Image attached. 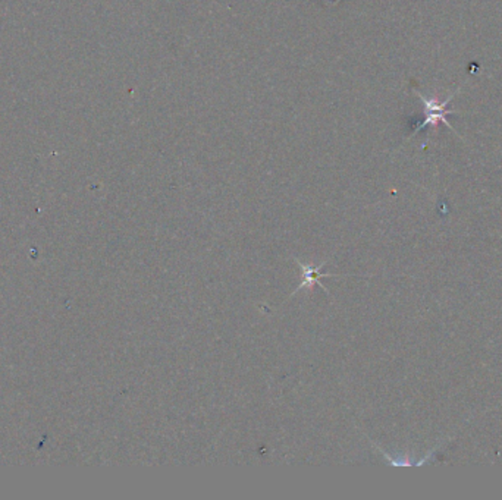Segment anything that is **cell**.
Returning a JSON list of instances; mask_svg holds the SVG:
<instances>
[{
    "label": "cell",
    "mask_w": 502,
    "mask_h": 500,
    "mask_svg": "<svg viewBox=\"0 0 502 500\" xmlns=\"http://www.w3.org/2000/svg\"><path fill=\"white\" fill-rule=\"evenodd\" d=\"M420 99L424 102V105H426V119H424L423 124H420L419 129H420V128H424V126L429 125V124H431V125H436L438 122L445 124L447 126H450V124H448L447 119H445L448 113H453V112H450V110L445 109L450 100L438 105V102L433 100V99H432V100H426V99H423L421 95H420Z\"/></svg>",
    "instance_id": "obj_1"
},
{
    "label": "cell",
    "mask_w": 502,
    "mask_h": 500,
    "mask_svg": "<svg viewBox=\"0 0 502 500\" xmlns=\"http://www.w3.org/2000/svg\"><path fill=\"white\" fill-rule=\"evenodd\" d=\"M297 263H298V266L301 267V270H303L304 282L297 287L296 292H298L300 290H303V287H305V286H310V287H312L315 283H317L319 286H322V290H325V291L327 292L326 286L322 283V279H320V278H332L334 275H331V273H322L319 267H313V266H310V264H303V263L298 261V260H297ZM334 278H335V276H334ZM296 292H294V294H296Z\"/></svg>",
    "instance_id": "obj_2"
}]
</instances>
